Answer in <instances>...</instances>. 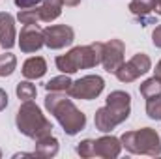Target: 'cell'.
<instances>
[{"mask_svg":"<svg viewBox=\"0 0 161 159\" xmlns=\"http://www.w3.org/2000/svg\"><path fill=\"white\" fill-rule=\"evenodd\" d=\"M139 92L144 99H150V97H159L161 96V80L158 77H150L144 82H141L139 86Z\"/></svg>","mask_w":161,"mask_h":159,"instance_id":"18","label":"cell"},{"mask_svg":"<svg viewBox=\"0 0 161 159\" xmlns=\"http://www.w3.org/2000/svg\"><path fill=\"white\" fill-rule=\"evenodd\" d=\"M105 107L111 111V114L118 122V125L124 123L131 114V96L124 90H114L107 96L105 99Z\"/></svg>","mask_w":161,"mask_h":159,"instance_id":"9","label":"cell"},{"mask_svg":"<svg viewBox=\"0 0 161 159\" xmlns=\"http://www.w3.org/2000/svg\"><path fill=\"white\" fill-rule=\"evenodd\" d=\"M17 129L21 131V135L38 140L47 135H53V122L47 118L41 109L34 101H23V105L17 111Z\"/></svg>","mask_w":161,"mask_h":159,"instance_id":"3","label":"cell"},{"mask_svg":"<svg viewBox=\"0 0 161 159\" xmlns=\"http://www.w3.org/2000/svg\"><path fill=\"white\" fill-rule=\"evenodd\" d=\"M0 157H2V150H0Z\"/></svg>","mask_w":161,"mask_h":159,"instance_id":"30","label":"cell"},{"mask_svg":"<svg viewBox=\"0 0 161 159\" xmlns=\"http://www.w3.org/2000/svg\"><path fill=\"white\" fill-rule=\"evenodd\" d=\"M45 109L56 118L62 125L64 133L75 137L86 127V114L75 107L71 97L62 92H47L45 96Z\"/></svg>","mask_w":161,"mask_h":159,"instance_id":"1","label":"cell"},{"mask_svg":"<svg viewBox=\"0 0 161 159\" xmlns=\"http://www.w3.org/2000/svg\"><path fill=\"white\" fill-rule=\"evenodd\" d=\"M122 148L135 156H161V137L152 127H141L135 131H125L120 137Z\"/></svg>","mask_w":161,"mask_h":159,"instance_id":"4","label":"cell"},{"mask_svg":"<svg viewBox=\"0 0 161 159\" xmlns=\"http://www.w3.org/2000/svg\"><path fill=\"white\" fill-rule=\"evenodd\" d=\"M150 69H152V60H150V56H148L146 52H137V54H133L127 62L122 64L114 75H116V79L120 80V82H125V84H127V82H133V80H137L139 77L146 75Z\"/></svg>","mask_w":161,"mask_h":159,"instance_id":"5","label":"cell"},{"mask_svg":"<svg viewBox=\"0 0 161 159\" xmlns=\"http://www.w3.org/2000/svg\"><path fill=\"white\" fill-rule=\"evenodd\" d=\"M64 2V6H68V8H75V6H79L80 0H62Z\"/></svg>","mask_w":161,"mask_h":159,"instance_id":"28","label":"cell"},{"mask_svg":"<svg viewBox=\"0 0 161 159\" xmlns=\"http://www.w3.org/2000/svg\"><path fill=\"white\" fill-rule=\"evenodd\" d=\"M75 40V30L68 25H49L43 28V43L47 49L58 51L64 47H69Z\"/></svg>","mask_w":161,"mask_h":159,"instance_id":"7","label":"cell"},{"mask_svg":"<svg viewBox=\"0 0 161 159\" xmlns=\"http://www.w3.org/2000/svg\"><path fill=\"white\" fill-rule=\"evenodd\" d=\"M58 148H60L58 139L53 137V135H47V137L36 140V150H34V152H36V156H40V157H54V156L58 154Z\"/></svg>","mask_w":161,"mask_h":159,"instance_id":"17","label":"cell"},{"mask_svg":"<svg viewBox=\"0 0 161 159\" xmlns=\"http://www.w3.org/2000/svg\"><path fill=\"white\" fill-rule=\"evenodd\" d=\"M15 2V6L19 8V9H28V8H36V6H40L41 0H13Z\"/></svg>","mask_w":161,"mask_h":159,"instance_id":"25","label":"cell"},{"mask_svg":"<svg viewBox=\"0 0 161 159\" xmlns=\"http://www.w3.org/2000/svg\"><path fill=\"white\" fill-rule=\"evenodd\" d=\"M152 43H154V47L161 49V25H158L152 32Z\"/></svg>","mask_w":161,"mask_h":159,"instance_id":"26","label":"cell"},{"mask_svg":"<svg viewBox=\"0 0 161 159\" xmlns=\"http://www.w3.org/2000/svg\"><path fill=\"white\" fill-rule=\"evenodd\" d=\"M75 150H77V154H79L80 157H84V159L94 157V140H92V139H84V140H80Z\"/></svg>","mask_w":161,"mask_h":159,"instance_id":"24","label":"cell"},{"mask_svg":"<svg viewBox=\"0 0 161 159\" xmlns=\"http://www.w3.org/2000/svg\"><path fill=\"white\" fill-rule=\"evenodd\" d=\"M101 51H103L101 41H94L90 45H79V47H73L71 51H68L66 54L56 56L54 64L62 73L73 75L79 69H90V68H96L97 64H101Z\"/></svg>","mask_w":161,"mask_h":159,"instance_id":"2","label":"cell"},{"mask_svg":"<svg viewBox=\"0 0 161 159\" xmlns=\"http://www.w3.org/2000/svg\"><path fill=\"white\" fill-rule=\"evenodd\" d=\"M17 21L21 25H40L41 17H40V6L36 8H28V9H19L17 13Z\"/></svg>","mask_w":161,"mask_h":159,"instance_id":"21","label":"cell"},{"mask_svg":"<svg viewBox=\"0 0 161 159\" xmlns=\"http://www.w3.org/2000/svg\"><path fill=\"white\" fill-rule=\"evenodd\" d=\"M124 54H125V43L122 40H109L103 43L101 66L105 68L107 73H116L118 71V68L125 62Z\"/></svg>","mask_w":161,"mask_h":159,"instance_id":"8","label":"cell"},{"mask_svg":"<svg viewBox=\"0 0 161 159\" xmlns=\"http://www.w3.org/2000/svg\"><path fill=\"white\" fill-rule=\"evenodd\" d=\"M62 0H41L40 4V17L41 23H53L62 13Z\"/></svg>","mask_w":161,"mask_h":159,"instance_id":"16","label":"cell"},{"mask_svg":"<svg viewBox=\"0 0 161 159\" xmlns=\"http://www.w3.org/2000/svg\"><path fill=\"white\" fill-rule=\"evenodd\" d=\"M17 69V56L11 52L0 54V77H9Z\"/></svg>","mask_w":161,"mask_h":159,"instance_id":"22","label":"cell"},{"mask_svg":"<svg viewBox=\"0 0 161 159\" xmlns=\"http://www.w3.org/2000/svg\"><path fill=\"white\" fill-rule=\"evenodd\" d=\"M122 152V140L113 135H103L94 140V157L114 159Z\"/></svg>","mask_w":161,"mask_h":159,"instance_id":"11","label":"cell"},{"mask_svg":"<svg viewBox=\"0 0 161 159\" xmlns=\"http://www.w3.org/2000/svg\"><path fill=\"white\" fill-rule=\"evenodd\" d=\"M71 84H73V80L69 79L68 73H64V75L53 77V79L45 84V90L47 92H62V94H68L69 88H71Z\"/></svg>","mask_w":161,"mask_h":159,"instance_id":"19","label":"cell"},{"mask_svg":"<svg viewBox=\"0 0 161 159\" xmlns=\"http://www.w3.org/2000/svg\"><path fill=\"white\" fill-rule=\"evenodd\" d=\"M156 4L158 0H131L129 2V11L139 19L141 26H146L150 23H156Z\"/></svg>","mask_w":161,"mask_h":159,"instance_id":"12","label":"cell"},{"mask_svg":"<svg viewBox=\"0 0 161 159\" xmlns=\"http://www.w3.org/2000/svg\"><path fill=\"white\" fill-rule=\"evenodd\" d=\"M154 77H158L161 80V60L156 64V69H154Z\"/></svg>","mask_w":161,"mask_h":159,"instance_id":"29","label":"cell"},{"mask_svg":"<svg viewBox=\"0 0 161 159\" xmlns=\"http://www.w3.org/2000/svg\"><path fill=\"white\" fill-rule=\"evenodd\" d=\"M17 43H19L21 52H25V54L40 51L41 47L45 45L43 43V30L40 28V25H25L21 28V34H19V41Z\"/></svg>","mask_w":161,"mask_h":159,"instance_id":"10","label":"cell"},{"mask_svg":"<svg viewBox=\"0 0 161 159\" xmlns=\"http://www.w3.org/2000/svg\"><path fill=\"white\" fill-rule=\"evenodd\" d=\"M94 125H96V129L101 131V133H111V131L118 125V122L114 120V116L111 114V111H109L107 107H99V109L96 111V116H94Z\"/></svg>","mask_w":161,"mask_h":159,"instance_id":"15","label":"cell"},{"mask_svg":"<svg viewBox=\"0 0 161 159\" xmlns=\"http://www.w3.org/2000/svg\"><path fill=\"white\" fill-rule=\"evenodd\" d=\"M8 101H9V99H8V94L0 88V111H4V109L8 107Z\"/></svg>","mask_w":161,"mask_h":159,"instance_id":"27","label":"cell"},{"mask_svg":"<svg viewBox=\"0 0 161 159\" xmlns=\"http://www.w3.org/2000/svg\"><path fill=\"white\" fill-rule=\"evenodd\" d=\"M105 88V80L99 75H84L80 79L73 80L68 96L71 99H84V101H90V99H96L99 97V94L103 92Z\"/></svg>","mask_w":161,"mask_h":159,"instance_id":"6","label":"cell"},{"mask_svg":"<svg viewBox=\"0 0 161 159\" xmlns=\"http://www.w3.org/2000/svg\"><path fill=\"white\" fill-rule=\"evenodd\" d=\"M17 30H15V17L8 11H0V47L11 49L17 43Z\"/></svg>","mask_w":161,"mask_h":159,"instance_id":"13","label":"cell"},{"mask_svg":"<svg viewBox=\"0 0 161 159\" xmlns=\"http://www.w3.org/2000/svg\"><path fill=\"white\" fill-rule=\"evenodd\" d=\"M23 77L28 80H38L47 73V62L43 56H32L23 64Z\"/></svg>","mask_w":161,"mask_h":159,"instance_id":"14","label":"cell"},{"mask_svg":"<svg viewBox=\"0 0 161 159\" xmlns=\"http://www.w3.org/2000/svg\"><path fill=\"white\" fill-rule=\"evenodd\" d=\"M15 94H17V97L21 101H34L36 96H38V88H36V84H32L30 80L26 79V80H21L17 84Z\"/></svg>","mask_w":161,"mask_h":159,"instance_id":"20","label":"cell"},{"mask_svg":"<svg viewBox=\"0 0 161 159\" xmlns=\"http://www.w3.org/2000/svg\"><path fill=\"white\" fill-rule=\"evenodd\" d=\"M146 114L150 120H161V96L146 99Z\"/></svg>","mask_w":161,"mask_h":159,"instance_id":"23","label":"cell"}]
</instances>
